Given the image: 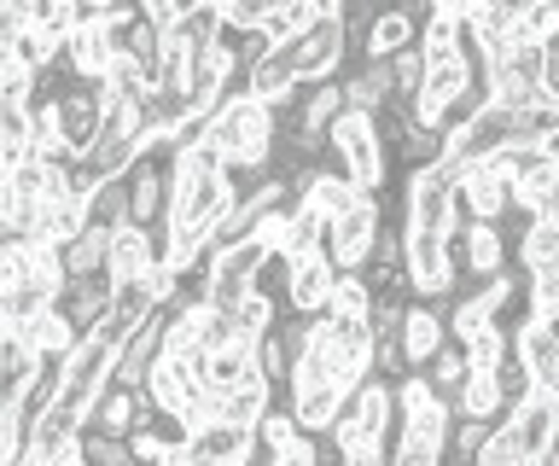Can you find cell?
<instances>
[{"label":"cell","mask_w":559,"mask_h":466,"mask_svg":"<svg viewBox=\"0 0 559 466\" xmlns=\"http://www.w3.org/2000/svg\"><path fill=\"white\" fill-rule=\"evenodd\" d=\"M461 158H454V152H443V158H437L431 169H414L408 181V193H402V234H454L461 228V204H454V181H461Z\"/></svg>","instance_id":"1"},{"label":"cell","mask_w":559,"mask_h":466,"mask_svg":"<svg viewBox=\"0 0 559 466\" xmlns=\"http://www.w3.org/2000/svg\"><path fill=\"white\" fill-rule=\"evenodd\" d=\"M391 403H396V438H408L419 449H431V455H443L454 414H449L443 396H431V385L414 368L402 373V379H391Z\"/></svg>","instance_id":"2"},{"label":"cell","mask_w":559,"mask_h":466,"mask_svg":"<svg viewBox=\"0 0 559 466\" xmlns=\"http://www.w3.org/2000/svg\"><path fill=\"white\" fill-rule=\"evenodd\" d=\"M454 251L443 234H402V286H408L414 303H443L454 298Z\"/></svg>","instance_id":"3"},{"label":"cell","mask_w":559,"mask_h":466,"mask_svg":"<svg viewBox=\"0 0 559 466\" xmlns=\"http://www.w3.org/2000/svg\"><path fill=\"white\" fill-rule=\"evenodd\" d=\"M379 228H384V204L379 199H361L356 211H344V216L326 222V234H321V246H314V251L332 263V274H361L367 246H373Z\"/></svg>","instance_id":"4"},{"label":"cell","mask_w":559,"mask_h":466,"mask_svg":"<svg viewBox=\"0 0 559 466\" xmlns=\"http://www.w3.org/2000/svg\"><path fill=\"white\" fill-rule=\"evenodd\" d=\"M111 385V344H99L94 333L76 338V350L64 356V368H59V396L52 403L70 408V414H87V403Z\"/></svg>","instance_id":"5"},{"label":"cell","mask_w":559,"mask_h":466,"mask_svg":"<svg viewBox=\"0 0 559 466\" xmlns=\"http://www.w3.org/2000/svg\"><path fill=\"white\" fill-rule=\"evenodd\" d=\"M356 59V47H349V29L338 12H326V19H314L304 36L292 41V64H297V82H321V76H338L344 64Z\"/></svg>","instance_id":"6"},{"label":"cell","mask_w":559,"mask_h":466,"mask_svg":"<svg viewBox=\"0 0 559 466\" xmlns=\"http://www.w3.org/2000/svg\"><path fill=\"white\" fill-rule=\"evenodd\" d=\"M507 414H513L507 426H513L524 461H554V455H559V391L531 385Z\"/></svg>","instance_id":"7"},{"label":"cell","mask_w":559,"mask_h":466,"mask_svg":"<svg viewBox=\"0 0 559 466\" xmlns=\"http://www.w3.org/2000/svg\"><path fill=\"white\" fill-rule=\"evenodd\" d=\"M122 187H129V222H134V228H164V211H169V158L140 152V158L122 169Z\"/></svg>","instance_id":"8"},{"label":"cell","mask_w":559,"mask_h":466,"mask_svg":"<svg viewBox=\"0 0 559 466\" xmlns=\"http://www.w3.org/2000/svg\"><path fill=\"white\" fill-rule=\"evenodd\" d=\"M449 251H454V268H466L472 280H489V274L507 268V234L501 222H461L449 234Z\"/></svg>","instance_id":"9"},{"label":"cell","mask_w":559,"mask_h":466,"mask_svg":"<svg viewBox=\"0 0 559 466\" xmlns=\"http://www.w3.org/2000/svg\"><path fill=\"white\" fill-rule=\"evenodd\" d=\"M99 111H105V99H99V82H70V88L52 99V123H59V141L76 152H87V141H94V129H99Z\"/></svg>","instance_id":"10"},{"label":"cell","mask_w":559,"mask_h":466,"mask_svg":"<svg viewBox=\"0 0 559 466\" xmlns=\"http://www.w3.org/2000/svg\"><path fill=\"white\" fill-rule=\"evenodd\" d=\"M513 361L531 373V385H548L559 391V321H531L513 333Z\"/></svg>","instance_id":"11"},{"label":"cell","mask_w":559,"mask_h":466,"mask_svg":"<svg viewBox=\"0 0 559 466\" xmlns=\"http://www.w3.org/2000/svg\"><path fill=\"white\" fill-rule=\"evenodd\" d=\"M152 414V403H146V391H129V385H105L94 403H87V414H82V426H94V431H105V438H129V431L140 426Z\"/></svg>","instance_id":"12"},{"label":"cell","mask_w":559,"mask_h":466,"mask_svg":"<svg viewBox=\"0 0 559 466\" xmlns=\"http://www.w3.org/2000/svg\"><path fill=\"white\" fill-rule=\"evenodd\" d=\"M326 286H332V263L321 251H309V256H292V280L286 291H280V303H286V315H321L326 309Z\"/></svg>","instance_id":"13"},{"label":"cell","mask_w":559,"mask_h":466,"mask_svg":"<svg viewBox=\"0 0 559 466\" xmlns=\"http://www.w3.org/2000/svg\"><path fill=\"white\" fill-rule=\"evenodd\" d=\"M76 426H82V414H70V408H59V403L29 408V414H24V449L52 466L70 443H76Z\"/></svg>","instance_id":"14"},{"label":"cell","mask_w":559,"mask_h":466,"mask_svg":"<svg viewBox=\"0 0 559 466\" xmlns=\"http://www.w3.org/2000/svg\"><path fill=\"white\" fill-rule=\"evenodd\" d=\"M454 204H461L466 222H507V181L489 176L484 164H466L461 181H454Z\"/></svg>","instance_id":"15"},{"label":"cell","mask_w":559,"mask_h":466,"mask_svg":"<svg viewBox=\"0 0 559 466\" xmlns=\"http://www.w3.org/2000/svg\"><path fill=\"white\" fill-rule=\"evenodd\" d=\"M52 309H59V315L87 338V333H94V326L105 321V309H111V280H105V274H87V280H64V291L52 298Z\"/></svg>","instance_id":"16"},{"label":"cell","mask_w":559,"mask_h":466,"mask_svg":"<svg viewBox=\"0 0 559 466\" xmlns=\"http://www.w3.org/2000/svg\"><path fill=\"white\" fill-rule=\"evenodd\" d=\"M507 216H559V158L507 181Z\"/></svg>","instance_id":"17"},{"label":"cell","mask_w":559,"mask_h":466,"mask_svg":"<svg viewBox=\"0 0 559 466\" xmlns=\"http://www.w3.org/2000/svg\"><path fill=\"white\" fill-rule=\"evenodd\" d=\"M152 263V228H134V222H122V228L105 234V280L122 286V280H134L140 268Z\"/></svg>","instance_id":"18"},{"label":"cell","mask_w":559,"mask_h":466,"mask_svg":"<svg viewBox=\"0 0 559 466\" xmlns=\"http://www.w3.org/2000/svg\"><path fill=\"white\" fill-rule=\"evenodd\" d=\"M414 29H419L414 12L379 7L373 19L361 24V47H356V53H361V59H391V53H402V47H414Z\"/></svg>","instance_id":"19"},{"label":"cell","mask_w":559,"mask_h":466,"mask_svg":"<svg viewBox=\"0 0 559 466\" xmlns=\"http://www.w3.org/2000/svg\"><path fill=\"white\" fill-rule=\"evenodd\" d=\"M449 333H443V315H437L431 303H414L408 298V309H402V326H396V344H402V361L408 368H419L426 356H437V344H443Z\"/></svg>","instance_id":"20"},{"label":"cell","mask_w":559,"mask_h":466,"mask_svg":"<svg viewBox=\"0 0 559 466\" xmlns=\"http://www.w3.org/2000/svg\"><path fill=\"white\" fill-rule=\"evenodd\" d=\"M297 88V64H292V41L274 47L269 59H257L251 71H245V94L262 99V106H286V94Z\"/></svg>","instance_id":"21"},{"label":"cell","mask_w":559,"mask_h":466,"mask_svg":"<svg viewBox=\"0 0 559 466\" xmlns=\"http://www.w3.org/2000/svg\"><path fill=\"white\" fill-rule=\"evenodd\" d=\"M449 414H454V420H484V426L507 420V403H501L496 373H472V368H466V379H461V391H454Z\"/></svg>","instance_id":"22"},{"label":"cell","mask_w":559,"mask_h":466,"mask_svg":"<svg viewBox=\"0 0 559 466\" xmlns=\"http://www.w3.org/2000/svg\"><path fill=\"white\" fill-rule=\"evenodd\" d=\"M192 449H204L210 461H239V466H257V438L251 426H227V420H210L199 431H187Z\"/></svg>","instance_id":"23"},{"label":"cell","mask_w":559,"mask_h":466,"mask_svg":"<svg viewBox=\"0 0 559 466\" xmlns=\"http://www.w3.org/2000/svg\"><path fill=\"white\" fill-rule=\"evenodd\" d=\"M286 408H292V420L304 438H326V426L338 420V408H344V391L338 385H309V391H292Z\"/></svg>","instance_id":"24"},{"label":"cell","mask_w":559,"mask_h":466,"mask_svg":"<svg viewBox=\"0 0 559 466\" xmlns=\"http://www.w3.org/2000/svg\"><path fill=\"white\" fill-rule=\"evenodd\" d=\"M559 268V216H524L519 234V274Z\"/></svg>","instance_id":"25"},{"label":"cell","mask_w":559,"mask_h":466,"mask_svg":"<svg viewBox=\"0 0 559 466\" xmlns=\"http://www.w3.org/2000/svg\"><path fill=\"white\" fill-rule=\"evenodd\" d=\"M245 379H257L251 344H227V350H210V356H204V373H199V385H204V391L227 396V391H239Z\"/></svg>","instance_id":"26"},{"label":"cell","mask_w":559,"mask_h":466,"mask_svg":"<svg viewBox=\"0 0 559 466\" xmlns=\"http://www.w3.org/2000/svg\"><path fill=\"white\" fill-rule=\"evenodd\" d=\"M181 438H187L181 420H169V414H146V420H140L122 443H129V461L134 466H157V461H164V449L181 443Z\"/></svg>","instance_id":"27"},{"label":"cell","mask_w":559,"mask_h":466,"mask_svg":"<svg viewBox=\"0 0 559 466\" xmlns=\"http://www.w3.org/2000/svg\"><path fill=\"white\" fill-rule=\"evenodd\" d=\"M134 158H140V134L134 129L129 134H99V141L82 152V164H87V176H94V181H117Z\"/></svg>","instance_id":"28"},{"label":"cell","mask_w":559,"mask_h":466,"mask_svg":"<svg viewBox=\"0 0 559 466\" xmlns=\"http://www.w3.org/2000/svg\"><path fill=\"white\" fill-rule=\"evenodd\" d=\"M59 268H64V280H87V274H99L105 268V234L82 222V228L59 246Z\"/></svg>","instance_id":"29"},{"label":"cell","mask_w":559,"mask_h":466,"mask_svg":"<svg viewBox=\"0 0 559 466\" xmlns=\"http://www.w3.org/2000/svg\"><path fill=\"white\" fill-rule=\"evenodd\" d=\"M414 373L431 385V396H443V403H454V391H461V379H466V356H461V344L443 338V344H437V356H426Z\"/></svg>","instance_id":"30"},{"label":"cell","mask_w":559,"mask_h":466,"mask_svg":"<svg viewBox=\"0 0 559 466\" xmlns=\"http://www.w3.org/2000/svg\"><path fill=\"white\" fill-rule=\"evenodd\" d=\"M82 222H87V228H99V234H111V228L129 222V187H122V176L117 181H99L94 193L82 199Z\"/></svg>","instance_id":"31"},{"label":"cell","mask_w":559,"mask_h":466,"mask_svg":"<svg viewBox=\"0 0 559 466\" xmlns=\"http://www.w3.org/2000/svg\"><path fill=\"white\" fill-rule=\"evenodd\" d=\"M367 303H373V291L361 286V274H332L321 315H332V321H361V326H367Z\"/></svg>","instance_id":"32"},{"label":"cell","mask_w":559,"mask_h":466,"mask_svg":"<svg viewBox=\"0 0 559 466\" xmlns=\"http://www.w3.org/2000/svg\"><path fill=\"white\" fill-rule=\"evenodd\" d=\"M251 438H257V455H274V449H286V443L304 438V431H297V420H292V408H286V396H274V403L257 414Z\"/></svg>","instance_id":"33"},{"label":"cell","mask_w":559,"mask_h":466,"mask_svg":"<svg viewBox=\"0 0 559 466\" xmlns=\"http://www.w3.org/2000/svg\"><path fill=\"white\" fill-rule=\"evenodd\" d=\"M461 356H466V368L472 373H496L507 356H513V338L501 333V326H478V333H466L461 338Z\"/></svg>","instance_id":"34"},{"label":"cell","mask_w":559,"mask_h":466,"mask_svg":"<svg viewBox=\"0 0 559 466\" xmlns=\"http://www.w3.org/2000/svg\"><path fill=\"white\" fill-rule=\"evenodd\" d=\"M314 19H321V12H314L309 7V0H286V7H274V12H262V36H269L274 47H286V41H297V36H304V29L314 24Z\"/></svg>","instance_id":"35"},{"label":"cell","mask_w":559,"mask_h":466,"mask_svg":"<svg viewBox=\"0 0 559 466\" xmlns=\"http://www.w3.org/2000/svg\"><path fill=\"white\" fill-rule=\"evenodd\" d=\"M280 321V303L269 298V291H245V298L234 303V326H239V344H257L262 333H274Z\"/></svg>","instance_id":"36"},{"label":"cell","mask_w":559,"mask_h":466,"mask_svg":"<svg viewBox=\"0 0 559 466\" xmlns=\"http://www.w3.org/2000/svg\"><path fill=\"white\" fill-rule=\"evenodd\" d=\"M269 403H274V391L262 385V379H245L239 391L222 396V414H216V420H227V426H257V414L269 408Z\"/></svg>","instance_id":"37"},{"label":"cell","mask_w":559,"mask_h":466,"mask_svg":"<svg viewBox=\"0 0 559 466\" xmlns=\"http://www.w3.org/2000/svg\"><path fill=\"white\" fill-rule=\"evenodd\" d=\"M309 204H314V211H321V216L332 222V216L356 211L361 193H356V187H349L344 176H332V169H314V193H309Z\"/></svg>","instance_id":"38"},{"label":"cell","mask_w":559,"mask_h":466,"mask_svg":"<svg viewBox=\"0 0 559 466\" xmlns=\"http://www.w3.org/2000/svg\"><path fill=\"white\" fill-rule=\"evenodd\" d=\"M472 466H531V461H524V449H519V438H513V426L496 420V426L484 431V443H478V455H472Z\"/></svg>","instance_id":"39"},{"label":"cell","mask_w":559,"mask_h":466,"mask_svg":"<svg viewBox=\"0 0 559 466\" xmlns=\"http://www.w3.org/2000/svg\"><path fill=\"white\" fill-rule=\"evenodd\" d=\"M391 64V106H408L419 94V82H426V59H419V47H402V53L384 59Z\"/></svg>","instance_id":"40"},{"label":"cell","mask_w":559,"mask_h":466,"mask_svg":"<svg viewBox=\"0 0 559 466\" xmlns=\"http://www.w3.org/2000/svg\"><path fill=\"white\" fill-rule=\"evenodd\" d=\"M321 234H326V216L314 211V204H304V211H292L286 239H280V251H286V256H309L314 246H321Z\"/></svg>","instance_id":"41"},{"label":"cell","mask_w":559,"mask_h":466,"mask_svg":"<svg viewBox=\"0 0 559 466\" xmlns=\"http://www.w3.org/2000/svg\"><path fill=\"white\" fill-rule=\"evenodd\" d=\"M76 455H82L87 466H134V461H129V443H122V438H105V431H94V426H76Z\"/></svg>","instance_id":"42"},{"label":"cell","mask_w":559,"mask_h":466,"mask_svg":"<svg viewBox=\"0 0 559 466\" xmlns=\"http://www.w3.org/2000/svg\"><path fill=\"white\" fill-rule=\"evenodd\" d=\"M29 24H35V29H47V36H52V41H64V36H70V29H76V24H82V7H76V0H35V12H29Z\"/></svg>","instance_id":"43"},{"label":"cell","mask_w":559,"mask_h":466,"mask_svg":"<svg viewBox=\"0 0 559 466\" xmlns=\"http://www.w3.org/2000/svg\"><path fill=\"white\" fill-rule=\"evenodd\" d=\"M12 59L24 64V71L35 76V71H47L52 59H59V41L47 36V29H35V24H24V36L12 41Z\"/></svg>","instance_id":"44"},{"label":"cell","mask_w":559,"mask_h":466,"mask_svg":"<svg viewBox=\"0 0 559 466\" xmlns=\"http://www.w3.org/2000/svg\"><path fill=\"white\" fill-rule=\"evenodd\" d=\"M507 36L524 41H559V0H542V7H524V19L507 29Z\"/></svg>","instance_id":"45"},{"label":"cell","mask_w":559,"mask_h":466,"mask_svg":"<svg viewBox=\"0 0 559 466\" xmlns=\"http://www.w3.org/2000/svg\"><path fill=\"white\" fill-rule=\"evenodd\" d=\"M396 158H402V169H408V176H414V169H431L437 158H443V134H431V129H408V141H402Z\"/></svg>","instance_id":"46"},{"label":"cell","mask_w":559,"mask_h":466,"mask_svg":"<svg viewBox=\"0 0 559 466\" xmlns=\"http://www.w3.org/2000/svg\"><path fill=\"white\" fill-rule=\"evenodd\" d=\"M484 420H449V443H443V455H454L461 466H472V455H478V443H484Z\"/></svg>","instance_id":"47"},{"label":"cell","mask_w":559,"mask_h":466,"mask_svg":"<svg viewBox=\"0 0 559 466\" xmlns=\"http://www.w3.org/2000/svg\"><path fill=\"white\" fill-rule=\"evenodd\" d=\"M216 29H222V12H216V7H187V12H181L187 47H210V41H216Z\"/></svg>","instance_id":"48"},{"label":"cell","mask_w":559,"mask_h":466,"mask_svg":"<svg viewBox=\"0 0 559 466\" xmlns=\"http://www.w3.org/2000/svg\"><path fill=\"white\" fill-rule=\"evenodd\" d=\"M286 280H292V256L286 251H269V256H262V268H257V280H251V291H269V298L280 303Z\"/></svg>","instance_id":"49"},{"label":"cell","mask_w":559,"mask_h":466,"mask_svg":"<svg viewBox=\"0 0 559 466\" xmlns=\"http://www.w3.org/2000/svg\"><path fill=\"white\" fill-rule=\"evenodd\" d=\"M134 280H140V291H146L152 309H157V303H169V291H175V280H181V268H169V263H146V268L134 274Z\"/></svg>","instance_id":"50"},{"label":"cell","mask_w":559,"mask_h":466,"mask_svg":"<svg viewBox=\"0 0 559 466\" xmlns=\"http://www.w3.org/2000/svg\"><path fill=\"white\" fill-rule=\"evenodd\" d=\"M496 385H501V403H507V408H513V403H519V396H524V391H531V373H524V368H519V361H513V356H507V361H501V368H496Z\"/></svg>","instance_id":"51"},{"label":"cell","mask_w":559,"mask_h":466,"mask_svg":"<svg viewBox=\"0 0 559 466\" xmlns=\"http://www.w3.org/2000/svg\"><path fill=\"white\" fill-rule=\"evenodd\" d=\"M257 466H314V438H297L274 455H257Z\"/></svg>","instance_id":"52"},{"label":"cell","mask_w":559,"mask_h":466,"mask_svg":"<svg viewBox=\"0 0 559 466\" xmlns=\"http://www.w3.org/2000/svg\"><path fill=\"white\" fill-rule=\"evenodd\" d=\"M431 12H443V19H466L472 12V0H426Z\"/></svg>","instance_id":"53"},{"label":"cell","mask_w":559,"mask_h":466,"mask_svg":"<svg viewBox=\"0 0 559 466\" xmlns=\"http://www.w3.org/2000/svg\"><path fill=\"white\" fill-rule=\"evenodd\" d=\"M76 7H82V19H99V12H111L117 0H76Z\"/></svg>","instance_id":"54"},{"label":"cell","mask_w":559,"mask_h":466,"mask_svg":"<svg viewBox=\"0 0 559 466\" xmlns=\"http://www.w3.org/2000/svg\"><path fill=\"white\" fill-rule=\"evenodd\" d=\"M52 466H87V461L76 455V443H70V449H64V455H59V461H52Z\"/></svg>","instance_id":"55"},{"label":"cell","mask_w":559,"mask_h":466,"mask_svg":"<svg viewBox=\"0 0 559 466\" xmlns=\"http://www.w3.org/2000/svg\"><path fill=\"white\" fill-rule=\"evenodd\" d=\"M309 7H314V12H321V19H326V12H338V0H309Z\"/></svg>","instance_id":"56"},{"label":"cell","mask_w":559,"mask_h":466,"mask_svg":"<svg viewBox=\"0 0 559 466\" xmlns=\"http://www.w3.org/2000/svg\"><path fill=\"white\" fill-rule=\"evenodd\" d=\"M7 169H12V164H7V152H0V181H7Z\"/></svg>","instance_id":"57"},{"label":"cell","mask_w":559,"mask_h":466,"mask_svg":"<svg viewBox=\"0 0 559 466\" xmlns=\"http://www.w3.org/2000/svg\"><path fill=\"white\" fill-rule=\"evenodd\" d=\"M274 7H286V0H262V12H274Z\"/></svg>","instance_id":"58"},{"label":"cell","mask_w":559,"mask_h":466,"mask_svg":"<svg viewBox=\"0 0 559 466\" xmlns=\"http://www.w3.org/2000/svg\"><path fill=\"white\" fill-rule=\"evenodd\" d=\"M216 466H239V461H216Z\"/></svg>","instance_id":"59"},{"label":"cell","mask_w":559,"mask_h":466,"mask_svg":"<svg viewBox=\"0 0 559 466\" xmlns=\"http://www.w3.org/2000/svg\"><path fill=\"white\" fill-rule=\"evenodd\" d=\"M524 7H542V0H524Z\"/></svg>","instance_id":"60"}]
</instances>
